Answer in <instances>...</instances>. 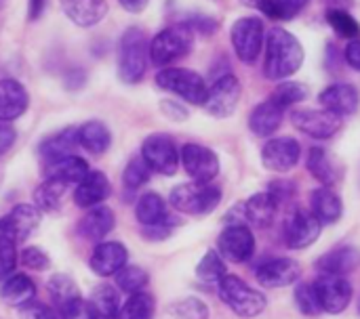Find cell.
I'll use <instances>...</instances> for the list:
<instances>
[{"label":"cell","instance_id":"1","mask_svg":"<svg viewBox=\"0 0 360 319\" xmlns=\"http://www.w3.org/2000/svg\"><path fill=\"white\" fill-rule=\"evenodd\" d=\"M266 55H264V76L268 80L283 82L300 72L304 65V46L302 42L285 27L276 25L266 36Z\"/></svg>","mask_w":360,"mask_h":319},{"label":"cell","instance_id":"2","mask_svg":"<svg viewBox=\"0 0 360 319\" xmlns=\"http://www.w3.org/2000/svg\"><path fill=\"white\" fill-rule=\"evenodd\" d=\"M150 40L141 27H127L118 40V78L124 84H137L143 80L150 63Z\"/></svg>","mask_w":360,"mask_h":319},{"label":"cell","instance_id":"3","mask_svg":"<svg viewBox=\"0 0 360 319\" xmlns=\"http://www.w3.org/2000/svg\"><path fill=\"white\" fill-rule=\"evenodd\" d=\"M194 48V32L186 23L169 25L160 29L152 40H150V63L156 67H171V63L184 59L190 55Z\"/></svg>","mask_w":360,"mask_h":319},{"label":"cell","instance_id":"4","mask_svg":"<svg viewBox=\"0 0 360 319\" xmlns=\"http://www.w3.org/2000/svg\"><path fill=\"white\" fill-rule=\"evenodd\" d=\"M219 290V299L238 315V318H257L266 311L268 301L262 292H257L255 288H251L247 282H243L236 276L226 273L224 280L217 284Z\"/></svg>","mask_w":360,"mask_h":319},{"label":"cell","instance_id":"5","mask_svg":"<svg viewBox=\"0 0 360 319\" xmlns=\"http://www.w3.org/2000/svg\"><path fill=\"white\" fill-rule=\"evenodd\" d=\"M169 202L175 210L184 212V215H192V217H202L213 212L219 202H221V189L211 185V183H184L177 185L171 196Z\"/></svg>","mask_w":360,"mask_h":319},{"label":"cell","instance_id":"6","mask_svg":"<svg viewBox=\"0 0 360 319\" xmlns=\"http://www.w3.org/2000/svg\"><path fill=\"white\" fill-rule=\"evenodd\" d=\"M156 84L162 90L173 93L192 105H202L207 99V90H209L205 78L198 72L188 69V67H173V65L162 67L156 74Z\"/></svg>","mask_w":360,"mask_h":319},{"label":"cell","instance_id":"7","mask_svg":"<svg viewBox=\"0 0 360 319\" xmlns=\"http://www.w3.org/2000/svg\"><path fill=\"white\" fill-rule=\"evenodd\" d=\"M230 40H232V48L236 53V57L247 63L253 65L259 55L262 48L266 44V27L264 21L259 17H240L232 23L230 29Z\"/></svg>","mask_w":360,"mask_h":319},{"label":"cell","instance_id":"8","mask_svg":"<svg viewBox=\"0 0 360 319\" xmlns=\"http://www.w3.org/2000/svg\"><path fill=\"white\" fill-rule=\"evenodd\" d=\"M46 290L53 301V309L61 315V319H86L84 301L76 282L70 276L55 273L46 282Z\"/></svg>","mask_w":360,"mask_h":319},{"label":"cell","instance_id":"9","mask_svg":"<svg viewBox=\"0 0 360 319\" xmlns=\"http://www.w3.org/2000/svg\"><path fill=\"white\" fill-rule=\"evenodd\" d=\"M240 101V82L234 74L226 72L215 78V82L207 90V99L202 109L213 118H230Z\"/></svg>","mask_w":360,"mask_h":319},{"label":"cell","instance_id":"10","mask_svg":"<svg viewBox=\"0 0 360 319\" xmlns=\"http://www.w3.org/2000/svg\"><path fill=\"white\" fill-rule=\"evenodd\" d=\"M141 158L148 162L152 172L171 177L179 168V151L175 141L165 133H154L141 143Z\"/></svg>","mask_w":360,"mask_h":319},{"label":"cell","instance_id":"11","mask_svg":"<svg viewBox=\"0 0 360 319\" xmlns=\"http://www.w3.org/2000/svg\"><path fill=\"white\" fill-rule=\"evenodd\" d=\"M179 164L194 183H211L219 175L217 154L200 143H186L179 151Z\"/></svg>","mask_w":360,"mask_h":319},{"label":"cell","instance_id":"12","mask_svg":"<svg viewBox=\"0 0 360 319\" xmlns=\"http://www.w3.org/2000/svg\"><path fill=\"white\" fill-rule=\"evenodd\" d=\"M217 248L224 261L247 263L255 252V236L245 223H230L217 238Z\"/></svg>","mask_w":360,"mask_h":319},{"label":"cell","instance_id":"13","mask_svg":"<svg viewBox=\"0 0 360 319\" xmlns=\"http://www.w3.org/2000/svg\"><path fill=\"white\" fill-rule=\"evenodd\" d=\"M312 286H314V292L319 297L321 309L325 313H331V315H340L342 311H346L350 301H352V294H354L352 284L344 276L323 273Z\"/></svg>","mask_w":360,"mask_h":319},{"label":"cell","instance_id":"14","mask_svg":"<svg viewBox=\"0 0 360 319\" xmlns=\"http://www.w3.org/2000/svg\"><path fill=\"white\" fill-rule=\"evenodd\" d=\"M291 122L300 133L321 141L331 139L344 126V118L335 116L329 109H293Z\"/></svg>","mask_w":360,"mask_h":319},{"label":"cell","instance_id":"15","mask_svg":"<svg viewBox=\"0 0 360 319\" xmlns=\"http://www.w3.org/2000/svg\"><path fill=\"white\" fill-rule=\"evenodd\" d=\"M40 225V210L34 204H17L0 219V238L21 244Z\"/></svg>","mask_w":360,"mask_h":319},{"label":"cell","instance_id":"16","mask_svg":"<svg viewBox=\"0 0 360 319\" xmlns=\"http://www.w3.org/2000/svg\"><path fill=\"white\" fill-rule=\"evenodd\" d=\"M321 221L310 212V210H304V208H295L289 219L285 221V242L289 244V248L293 250H304L308 248L310 244H314L321 236Z\"/></svg>","mask_w":360,"mask_h":319},{"label":"cell","instance_id":"17","mask_svg":"<svg viewBox=\"0 0 360 319\" xmlns=\"http://www.w3.org/2000/svg\"><path fill=\"white\" fill-rule=\"evenodd\" d=\"M302 156V147L291 137L270 139L262 149V164L272 172H289L297 166Z\"/></svg>","mask_w":360,"mask_h":319},{"label":"cell","instance_id":"18","mask_svg":"<svg viewBox=\"0 0 360 319\" xmlns=\"http://www.w3.org/2000/svg\"><path fill=\"white\" fill-rule=\"evenodd\" d=\"M300 265L287 257L268 259L255 269V278L264 288H287L300 280Z\"/></svg>","mask_w":360,"mask_h":319},{"label":"cell","instance_id":"19","mask_svg":"<svg viewBox=\"0 0 360 319\" xmlns=\"http://www.w3.org/2000/svg\"><path fill=\"white\" fill-rule=\"evenodd\" d=\"M319 103L323 105V109H329L340 118L352 116L360 105L359 88L348 82H335L319 95Z\"/></svg>","mask_w":360,"mask_h":319},{"label":"cell","instance_id":"20","mask_svg":"<svg viewBox=\"0 0 360 319\" xmlns=\"http://www.w3.org/2000/svg\"><path fill=\"white\" fill-rule=\"evenodd\" d=\"M112 194V185L101 170H89L74 189V204L82 210L103 204Z\"/></svg>","mask_w":360,"mask_h":319},{"label":"cell","instance_id":"21","mask_svg":"<svg viewBox=\"0 0 360 319\" xmlns=\"http://www.w3.org/2000/svg\"><path fill=\"white\" fill-rule=\"evenodd\" d=\"M129 261V252L124 248L122 242H99L91 254V269L101 276V278H110L116 276Z\"/></svg>","mask_w":360,"mask_h":319},{"label":"cell","instance_id":"22","mask_svg":"<svg viewBox=\"0 0 360 319\" xmlns=\"http://www.w3.org/2000/svg\"><path fill=\"white\" fill-rule=\"evenodd\" d=\"M30 95L19 80H0V122H13L27 111Z\"/></svg>","mask_w":360,"mask_h":319},{"label":"cell","instance_id":"23","mask_svg":"<svg viewBox=\"0 0 360 319\" xmlns=\"http://www.w3.org/2000/svg\"><path fill=\"white\" fill-rule=\"evenodd\" d=\"M65 17L78 27H93L108 15L105 0H59Z\"/></svg>","mask_w":360,"mask_h":319},{"label":"cell","instance_id":"24","mask_svg":"<svg viewBox=\"0 0 360 319\" xmlns=\"http://www.w3.org/2000/svg\"><path fill=\"white\" fill-rule=\"evenodd\" d=\"M114 225H116V219H114L112 208L99 204V206H93L84 212V217L78 223V231L82 238L99 244L114 229Z\"/></svg>","mask_w":360,"mask_h":319},{"label":"cell","instance_id":"25","mask_svg":"<svg viewBox=\"0 0 360 319\" xmlns=\"http://www.w3.org/2000/svg\"><path fill=\"white\" fill-rule=\"evenodd\" d=\"M310 212L321 221V225H333L344 215L342 198L331 187H319L310 194Z\"/></svg>","mask_w":360,"mask_h":319},{"label":"cell","instance_id":"26","mask_svg":"<svg viewBox=\"0 0 360 319\" xmlns=\"http://www.w3.org/2000/svg\"><path fill=\"white\" fill-rule=\"evenodd\" d=\"M84 311L86 319H118L120 311V297L116 292V288L103 284L97 286L91 297L84 303Z\"/></svg>","mask_w":360,"mask_h":319},{"label":"cell","instance_id":"27","mask_svg":"<svg viewBox=\"0 0 360 319\" xmlns=\"http://www.w3.org/2000/svg\"><path fill=\"white\" fill-rule=\"evenodd\" d=\"M240 210H243V219H247L251 225H255L259 229H266V227H270L274 223L278 204L268 191H259V194L251 196L240 206Z\"/></svg>","mask_w":360,"mask_h":319},{"label":"cell","instance_id":"28","mask_svg":"<svg viewBox=\"0 0 360 319\" xmlns=\"http://www.w3.org/2000/svg\"><path fill=\"white\" fill-rule=\"evenodd\" d=\"M86 172H89L86 160L76 154L46 162V179H55L65 185H78L86 177Z\"/></svg>","mask_w":360,"mask_h":319},{"label":"cell","instance_id":"29","mask_svg":"<svg viewBox=\"0 0 360 319\" xmlns=\"http://www.w3.org/2000/svg\"><path fill=\"white\" fill-rule=\"evenodd\" d=\"M283 114H285V109L278 103H274L272 99H266L249 116V128H251V133L257 135V137H270V135H274L278 130V126L283 124Z\"/></svg>","mask_w":360,"mask_h":319},{"label":"cell","instance_id":"30","mask_svg":"<svg viewBox=\"0 0 360 319\" xmlns=\"http://www.w3.org/2000/svg\"><path fill=\"white\" fill-rule=\"evenodd\" d=\"M360 265V252L352 246H342L335 248L331 252H327L325 257L319 259L316 267L321 273H329V276H348L352 273Z\"/></svg>","mask_w":360,"mask_h":319},{"label":"cell","instance_id":"31","mask_svg":"<svg viewBox=\"0 0 360 319\" xmlns=\"http://www.w3.org/2000/svg\"><path fill=\"white\" fill-rule=\"evenodd\" d=\"M78 143L93 156H101L112 145V133L110 128L99 120H89L82 126H78Z\"/></svg>","mask_w":360,"mask_h":319},{"label":"cell","instance_id":"32","mask_svg":"<svg viewBox=\"0 0 360 319\" xmlns=\"http://www.w3.org/2000/svg\"><path fill=\"white\" fill-rule=\"evenodd\" d=\"M76 147H80V143H78V128L68 126V128H61L59 133L51 135L49 139H44L40 143V156L46 162H53L57 158L72 156Z\"/></svg>","mask_w":360,"mask_h":319},{"label":"cell","instance_id":"33","mask_svg":"<svg viewBox=\"0 0 360 319\" xmlns=\"http://www.w3.org/2000/svg\"><path fill=\"white\" fill-rule=\"evenodd\" d=\"M34 294H36V284L23 273H13L0 286V299L13 307H21L34 301Z\"/></svg>","mask_w":360,"mask_h":319},{"label":"cell","instance_id":"34","mask_svg":"<svg viewBox=\"0 0 360 319\" xmlns=\"http://www.w3.org/2000/svg\"><path fill=\"white\" fill-rule=\"evenodd\" d=\"M65 183L55 181V179H46L44 183H40L34 191V206L40 212H57L63 206L65 194H68Z\"/></svg>","mask_w":360,"mask_h":319},{"label":"cell","instance_id":"35","mask_svg":"<svg viewBox=\"0 0 360 319\" xmlns=\"http://www.w3.org/2000/svg\"><path fill=\"white\" fill-rule=\"evenodd\" d=\"M135 217L137 221L148 227V225H156L160 221H165L169 217V208L167 202L162 200L160 194L156 191H146L139 196L137 204H135Z\"/></svg>","mask_w":360,"mask_h":319},{"label":"cell","instance_id":"36","mask_svg":"<svg viewBox=\"0 0 360 319\" xmlns=\"http://www.w3.org/2000/svg\"><path fill=\"white\" fill-rule=\"evenodd\" d=\"M310 175L321 181L325 187H331L340 181V172L335 170L333 162L329 160V154L323 147H312L308 151V162H306Z\"/></svg>","mask_w":360,"mask_h":319},{"label":"cell","instance_id":"37","mask_svg":"<svg viewBox=\"0 0 360 319\" xmlns=\"http://www.w3.org/2000/svg\"><path fill=\"white\" fill-rule=\"evenodd\" d=\"M156 309V301L150 292H135L129 301L120 307L118 319H152Z\"/></svg>","mask_w":360,"mask_h":319},{"label":"cell","instance_id":"38","mask_svg":"<svg viewBox=\"0 0 360 319\" xmlns=\"http://www.w3.org/2000/svg\"><path fill=\"white\" fill-rule=\"evenodd\" d=\"M308 95H310V88H308L304 82L283 80V82L274 88V93H272L270 99H272L274 103H278L283 109H287V107H293V105H300L302 101H306Z\"/></svg>","mask_w":360,"mask_h":319},{"label":"cell","instance_id":"39","mask_svg":"<svg viewBox=\"0 0 360 319\" xmlns=\"http://www.w3.org/2000/svg\"><path fill=\"white\" fill-rule=\"evenodd\" d=\"M226 263L219 252L209 250L196 265V278L205 284H219L226 276Z\"/></svg>","mask_w":360,"mask_h":319},{"label":"cell","instance_id":"40","mask_svg":"<svg viewBox=\"0 0 360 319\" xmlns=\"http://www.w3.org/2000/svg\"><path fill=\"white\" fill-rule=\"evenodd\" d=\"M150 179H152V168H150L148 162L141 158V154L135 156V158H131L129 164H127L124 170H122V183H124V187L131 189V191L143 187Z\"/></svg>","mask_w":360,"mask_h":319},{"label":"cell","instance_id":"41","mask_svg":"<svg viewBox=\"0 0 360 319\" xmlns=\"http://www.w3.org/2000/svg\"><path fill=\"white\" fill-rule=\"evenodd\" d=\"M150 278H148V271L141 269L139 265H124L118 273H116V284L122 292L127 294H135V292H141L146 286H148Z\"/></svg>","mask_w":360,"mask_h":319},{"label":"cell","instance_id":"42","mask_svg":"<svg viewBox=\"0 0 360 319\" xmlns=\"http://www.w3.org/2000/svg\"><path fill=\"white\" fill-rule=\"evenodd\" d=\"M327 21L338 32V36L346 40H354L360 36L359 21L344 8H327Z\"/></svg>","mask_w":360,"mask_h":319},{"label":"cell","instance_id":"43","mask_svg":"<svg viewBox=\"0 0 360 319\" xmlns=\"http://www.w3.org/2000/svg\"><path fill=\"white\" fill-rule=\"evenodd\" d=\"M169 311L179 319H209V307L200 299H194V297L173 303Z\"/></svg>","mask_w":360,"mask_h":319},{"label":"cell","instance_id":"44","mask_svg":"<svg viewBox=\"0 0 360 319\" xmlns=\"http://www.w3.org/2000/svg\"><path fill=\"white\" fill-rule=\"evenodd\" d=\"M295 305H297V309L304 315H310V318L323 313L321 303H319V297H316L312 284H300L297 286V290H295Z\"/></svg>","mask_w":360,"mask_h":319},{"label":"cell","instance_id":"45","mask_svg":"<svg viewBox=\"0 0 360 319\" xmlns=\"http://www.w3.org/2000/svg\"><path fill=\"white\" fill-rule=\"evenodd\" d=\"M17 248L13 242L0 238V282H4L6 278H11L17 269Z\"/></svg>","mask_w":360,"mask_h":319},{"label":"cell","instance_id":"46","mask_svg":"<svg viewBox=\"0 0 360 319\" xmlns=\"http://www.w3.org/2000/svg\"><path fill=\"white\" fill-rule=\"evenodd\" d=\"M19 263L21 265H25L27 269H32V271H44V269H49L51 267V259H49V254L42 250V248H38V246H30V248H25L21 254H19Z\"/></svg>","mask_w":360,"mask_h":319},{"label":"cell","instance_id":"47","mask_svg":"<svg viewBox=\"0 0 360 319\" xmlns=\"http://www.w3.org/2000/svg\"><path fill=\"white\" fill-rule=\"evenodd\" d=\"M310 0H272V19H293L297 17Z\"/></svg>","mask_w":360,"mask_h":319},{"label":"cell","instance_id":"48","mask_svg":"<svg viewBox=\"0 0 360 319\" xmlns=\"http://www.w3.org/2000/svg\"><path fill=\"white\" fill-rule=\"evenodd\" d=\"M177 227V221L169 215L165 221H160V223H156V225H148V227H143L141 229V233H143V238L146 240H150V242H160V240H167L171 233H173V229Z\"/></svg>","mask_w":360,"mask_h":319},{"label":"cell","instance_id":"49","mask_svg":"<svg viewBox=\"0 0 360 319\" xmlns=\"http://www.w3.org/2000/svg\"><path fill=\"white\" fill-rule=\"evenodd\" d=\"M19 311V319H57L55 315V309H51L49 305L44 303H38V301H30L21 307H17Z\"/></svg>","mask_w":360,"mask_h":319},{"label":"cell","instance_id":"50","mask_svg":"<svg viewBox=\"0 0 360 319\" xmlns=\"http://www.w3.org/2000/svg\"><path fill=\"white\" fill-rule=\"evenodd\" d=\"M268 194H270V196L276 200V204L281 206V204H285L287 200H291V196L295 194V187H293V183H291V181L278 179V181L270 183V187H268Z\"/></svg>","mask_w":360,"mask_h":319},{"label":"cell","instance_id":"51","mask_svg":"<svg viewBox=\"0 0 360 319\" xmlns=\"http://www.w3.org/2000/svg\"><path fill=\"white\" fill-rule=\"evenodd\" d=\"M184 23H186L192 32H200V34H205V36H209V34H213V32L217 29V21L211 19V17H205V15H194V17L186 19Z\"/></svg>","mask_w":360,"mask_h":319},{"label":"cell","instance_id":"52","mask_svg":"<svg viewBox=\"0 0 360 319\" xmlns=\"http://www.w3.org/2000/svg\"><path fill=\"white\" fill-rule=\"evenodd\" d=\"M160 111H162V116H167L169 120H175V122H181V120L188 118V109L181 103L171 101V99L160 101Z\"/></svg>","mask_w":360,"mask_h":319},{"label":"cell","instance_id":"53","mask_svg":"<svg viewBox=\"0 0 360 319\" xmlns=\"http://www.w3.org/2000/svg\"><path fill=\"white\" fill-rule=\"evenodd\" d=\"M17 139V130L8 122H0V156H4Z\"/></svg>","mask_w":360,"mask_h":319},{"label":"cell","instance_id":"54","mask_svg":"<svg viewBox=\"0 0 360 319\" xmlns=\"http://www.w3.org/2000/svg\"><path fill=\"white\" fill-rule=\"evenodd\" d=\"M344 61L354 69L360 72V38H354L348 42L346 50H344Z\"/></svg>","mask_w":360,"mask_h":319},{"label":"cell","instance_id":"55","mask_svg":"<svg viewBox=\"0 0 360 319\" xmlns=\"http://www.w3.org/2000/svg\"><path fill=\"white\" fill-rule=\"evenodd\" d=\"M84 82H86V72L80 67H74L65 74V88L70 90H78Z\"/></svg>","mask_w":360,"mask_h":319},{"label":"cell","instance_id":"56","mask_svg":"<svg viewBox=\"0 0 360 319\" xmlns=\"http://www.w3.org/2000/svg\"><path fill=\"white\" fill-rule=\"evenodd\" d=\"M238 2L245 4V6H249V8L262 11L268 17H272V0H238Z\"/></svg>","mask_w":360,"mask_h":319},{"label":"cell","instance_id":"57","mask_svg":"<svg viewBox=\"0 0 360 319\" xmlns=\"http://www.w3.org/2000/svg\"><path fill=\"white\" fill-rule=\"evenodd\" d=\"M44 6H46V0H30V4H27V17H30V21L40 19L42 13H44Z\"/></svg>","mask_w":360,"mask_h":319},{"label":"cell","instance_id":"58","mask_svg":"<svg viewBox=\"0 0 360 319\" xmlns=\"http://www.w3.org/2000/svg\"><path fill=\"white\" fill-rule=\"evenodd\" d=\"M150 0H118V4L127 11V13H141L148 6Z\"/></svg>","mask_w":360,"mask_h":319},{"label":"cell","instance_id":"59","mask_svg":"<svg viewBox=\"0 0 360 319\" xmlns=\"http://www.w3.org/2000/svg\"><path fill=\"white\" fill-rule=\"evenodd\" d=\"M359 313H360V303H359Z\"/></svg>","mask_w":360,"mask_h":319}]
</instances>
